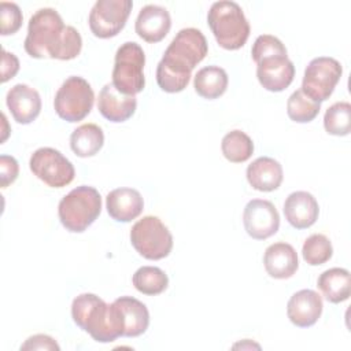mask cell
<instances>
[{
    "label": "cell",
    "instance_id": "cell-5",
    "mask_svg": "<svg viewBox=\"0 0 351 351\" xmlns=\"http://www.w3.org/2000/svg\"><path fill=\"white\" fill-rule=\"evenodd\" d=\"M101 213V196L96 188L81 185L71 189L58 206L62 225L71 233H81L90 226Z\"/></svg>",
    "mask_w": 351,
    "mask_h": 351
},
{
    "label": "cell",
    "instance_id": "cell-16",
    "mask_svg": "<svg viewBox=\"0 0 351 351\" xmlns=\"http://www.w3.org/2000/svg\"><path fill=\"white\" fill-rule=\"evenodd\" d=\"M171 27V18L166 8L155 4L143 7L136 19V33L147 43L162 41Z\"/></svg>",
    "mask_w": 351,
    "mask_h": 351
},
{
    "label": "cell",
    "instance_id": "cell-2",
    "mask_svg": "<svg viewBox=\"0 0 351 351\" xmlns=\"http://www.w3.org/2000/svg\"><path fill=\"white\" fill-rule=\"evenodd\" d=\"M71 317L77 326L99 343H110L122 336V325L114 303L108 304L95 293H81L71 303Z\"/></svg>",
    "mask_w": 351,
    "mask_h": 351
},
{
    "label": "cell",
    "instance_id": "cell-33",
    "mask_svg": "<svg viewBox=\"0 0 351 351\" xmlns=\"http://www.w3.org/2000/svg\"><path fill=\"white\" fill-rule=\"evenodd\" d=\"M19 174V165L14 156L1 155L0 156V186L7 188L12 184Z\"/></svg>",
    "mask_w": 351,
    "mask_h": 351
},
{
    "label": "cell",
    "instance_id": "cell-7",
    "mask_svg": "<svg viewBox=\"0 0 351 351\" xmlns=\"http://www.w3.org/2000/svg\"><path fill=\"white\" fill-rule=\"evenodd\" d=\"M130 241L134 250L145 259L166 258L173 248V236L167 226L154 215L138 219L130 229Z\"/></svg>",
    "mask_w": 351,
    "mask_h": 351
},
{
    "label": "cell",
    "instance_id": "cell-8",
    "mask_svg": "<svg viewBox=\"0 0 351 351\" xmlns=\"http://www.w3.org/2000/svg\"><path fill=\"white\" fill-rule=\"evenodd\" d=\"M93 101L95 93L90 84L82 77L71 75L58 89L53 107L62 119L78 122L90 112Z\"/></svg>",
    "mask_w": 351,
    "mask_h": 351
},
{
    "label": "cell",
    "instance_id": "cell-10",
    "mask_svg": "<svg viewBox=\"0 0 351 351\" xmlns=\"http://www.w3.org/2000/svg\"><path fill=\"white\" fill-rule=\"evenodd\" d=\"M32 173L51 188L69 185L75 176L73 163L58 149L43 147L36 149L29 160Z\"/></svg>",
    "mask_w": 351,
    "mask_h": 351
},
{
    "label": "cell",
    "instance_id": "cell-24",
    "mask_svg": "<svg viewBox=\"0 0 351 351\" xmlns=\"http://www.w3.org/2000/svg\"><path fill=\"white\" fill-rule=\"evenodd\" d=\"M228 74L219 66H206L200 69L193 80V88L203 99H217L222 96L228 88Z\"/></svg>",
    "mask_w": 351,
    "mask_h": 351
},
{
    "label": "cell",
    "instance_id": "cell-26",
    "mask_svg": "<svg viewBox=\"0 0 351 351\" xmlns=\"http://www.w3.org/2000/svg\"><path fill=\"white\" fill-rule=\"evenodd\" d=\"M221 149L229 162L243 163L252 156L254 143L248 134L236 129L223 136Z\"/></svg>",
    "mask_w": 351,
    "mask_h": 351
},
{
    "label": "cell",
    "instance_id": "cell-29",
    "mask_svg": "<svg viewBox=\"0 0 351 351\" xmlns=\"http://www.w3.org/2000/svg\"><path fill=\"white\" fill-rule=\"evenodd\" d=\"M321 104L311 100L307 95L303 93L302 89L295 90L287 101V112L288 117L299 123L311 122L319 112Z\"/></svg>",
    "mask_w": 351,
    "mask_h": 351
},
{
    "label": "cell",
    "instance_id": "cell-12",
    "mask_svg": "<svg viewBox=\"0 0 351 351\" xmlns=\"http://www.w3.org/2000/svg\"><path fill=\"white\" fill-rule=\"evenodd\" d=\"M243 223L248 236L255 240H265L277 233L280 215L271 202L252 199L244 207Z\"/></svg>",
    "mask_w": 351,
    "mask_h": 351
},
{
    "label": "cell",
    "instance_id": "cell-21",
    "mask_svg": "<svg viewBox=\"0 0 351 351\" xmlns=\"http://www.w3.org/2000/svg\"><path fill=\"white\" fill-rule=\"evenodd\" d=\"M263 265L267 274L273 278L284 280L292 277L298 267V254L288 243H274L269 245L263 255Z\"/></svg>",
    "mask_w": 351,
    "mask_h": 351
},
{
    "label": "cell",
    "instance_id": "cell-1",
    "mask_svg": "<svg viewBox=\"0 0 351 351\" xmlns=\"http://www.w3.org/2000/svg\"><path fill=\"white\" fill-rule=\"evenodd\" d=\"M208 51L204 34L195 27L181 29L166 48L156 67V82L167 93H177L186 88L191 73Z\"/></svg>",
    "mask_w": 351,
    "mask_h": 351
},
{
    "label": "cell",
    "instance_id": "cell-18",
    "mask_svg": "<svg viewBox=\"0 0 351 351\" xmlns=\"http://www.w3.org/2000/svg\"><path fill=\"white\" fill-rule=\"evenodd\" d=\"M319 206L315 197L306 191L292 192L284 203V215L295 229H307L315 223Z\"/></svg>",
    "mask_w": 351,
    "mask_h": 351
},
{
    "label": "cell",
    "instance_id": "cell-22",
    "mask_svg": "<svg viewBox=\"0 0 351 351\" xmlns=\"http://www.w3.org/2000/svg\"><path fill=\"white\" fill-rule=\"evenodd\" d=\"M281 165L269 156L256 158L247 167V180L250 185L261 192L276 191L282 182Z\"/></svg>",
    "mask_w": 351,
    "mask_h": 351
},
{
    "label": "cell",
    "instance_id": "cell-28",
    "mask_svg": "<svg viewBox=\"0 0 351 351\" xmlns=\"http://www.w3.org/2000/svg\"><path fill=\"white\" fill-rule=\"evenodd\" d=\"M324 128L329 134L347 136L351 130V104L348 101L332 104L325 111Z\"/></svg>",
    "mask_w": 351,
    "mask_h": 351
},
{
    "label": "cell",
    "instance_id": "cell-6",
    "mask_svg": "<svg viewBox=\"0 0 351 351\" xmlns=\"http://www.w3.org/2000/svg\"><path fill=\"white\" fill-rule=\"evenodd\" d=\"M145 55L143 48L133 41L123 43L115 53L112 85L123 95L134 96L145 86Z\"/></svg>",
    "mask_w": 351,
    "mask_h": 351
},
{
    "label": "cell",
    "instance_id": "cell-25",
    "mask_svg": "<svg viewBox=\"0 0 351 351\" xmlns=\"http://www.w3.org/2000/svg\"><path fill=\"white\" fill-rule=\"evenodd\" d=\"M104 144V133L96 123H84L70 136L71 151L80 158L96 155Z\"/></svg>",
    "mask_w": 351,
    "mask_h": 351
},
{
    "label": "cell",
    "instance_id": "cell-14",
    "mask_svg": "<svg viewBox=\"0 0 351 351\" xmlns=\"http://www.w3.org/2000/svg\"><path fill=\"white\" fill-rule=\"evenodd\" d=\"M322 298L313 289H300L295 292L287 304L289 321L299 328L314 325L322 314Z\"/></svg>",
    "mask_w": 351,
    "mask_h": 351
},
{
    "label": "cell",
    "instance_id": "cell-35",
    "mask_svg": "<svg viewBox=\"0 0 351 351\" xmlns=\"http://www.w3.org/2000/svg\"><path fill=\"white\" fill-rule=\"evenodd\" d=\"M58 343L47 335H34L30 336L22 346L21 350H56L59 351Z\"/></svg>",
    "mask_w": 351,
    "mask_h": 351
},
{
    "label": "cell",
    "instance_id": "cell-19",
    "mask_svg": "<svg viewBox=\"0 0 351 351\" xmlns=\"http://www.w3.org/2000/svg\"><path fill=\"white\" fill-rule=\"evenodd\" d=\"M112 303L121 318L122 336L137 337L148 329L149 313L143 302L132 296H121Z\"/></svg>",
    "mask_w": 351,
    "mask_h": 351
},
{
    "label": "cell",
    "instance_id": "cell-15",
    "mask_svg": "<svg viewBox=\"0 0 351 351\" xmlns=\"http://www.w3.org/2000/svg\"><path fill=\"white\" fill-rule=\"evenodd\" d=\"M5 103L12 118L22 125L33 122L41 111V97L38 92L26 84L14 85L7 92Z\"/></svg>",
    "mask_w": 351,
    "mask_h": 351
},
{
    "label": "cell",
    "instance_id": "cell-11",
    "mask_svg": "<svg viewBox=\"0 0 351 351\" xmlns=\"http://www.w3.org/2000/svg\"><path fill=\"white\" fill-rule=\"evenodd\" d=\"M132 8L130 0H97L88 19L90 32L99 38L117 36L125 27Z\"/></svg>",
    "mask_w": 351,
    "mask_h": 351
},
{
    "label": "cell",
    "instance_id": "cell-20",
    "mask_svg": "<svg viewBox=\"0 0 351 351\" xmlns=\"http://www.w3.org/2000/svg\"><path fill=\"white\" fill-rule=\"evenodd\" d=\"M106 207L112 219L118 222H130L141 214L144 200L137 189L117 188L107 195Z\"/></svg>",
    "mask_w": 351,
    "mask_h": 351
},
{
    "label": "cell",
    "instance_id": "cell-13",
    "mask_svg": "<svg viewBox=\"0 0 351 351\" xmlns=\"http://www.w3.org/2000/svg\"><path fill=\"white\" fill-rule=\"evenodd\" d=\"M256 77L266 90L281 92L293 81L295 66L288 56L266 58L256 63Z\"/></svg>",
    "mask_w": 351,
    "mask_h": 351
},
{
    "label": "cell",
    "instance_id": "cell-34",
    "mask_svg": "<svg viewBox=\"0 0 351 351\" xmlns=\"http://www.w3.org/2000/svg\"><path fill=\"white\" fill-rule=\"evenodd\" d=\"M18 71H19L18 58L14 53L7 52L5 49H1V78H0V81L3 84L7 82L8 80L14 78Z\"/></svg>",
    "mask_w": 351,
    "mask_h": 351
},
{
    "label": "cell",
    "instance_id": "cell-30",
    "mask_svg": "<svg viewBox=\"0 0 351 351\" xmlns=\"http://www.w3.org/2000/svg\"><path fill=\"white\" fill-rule=\"evenodd\" d=\"M332 254L333 247L330 240L321 233H314L308 236L302 247L303 259L311 266L324 265L332 258Z\"/></svg>",
    "mask_w": 351,
    "mask_h": 351
},
{
    "label": "cell",
    "instance_id": "cell-4",
    "mask_svg": "<svg viewBox=\"0 0 351 351\" xmlns=\"http://www.w3.org/2000/svg\"><path fill=\"white\" fill-rule=\"evenodd\" d=\"M64 27L58 11L53 8H40L29 21L25 51L36 59H56Z\"/></svg>",
    "mask_w": 351,
    "mask_h": 351
},
{
    "label": "cell",
    "instance_id": "cell-32",
    "mask_svg": "<svg viewBox=\"0 0 351 351\" xmlns=\"http://www.w3.org/2000/svg\"><path fill=\"white\" fill-rule=\"evenodd\" d=\"M22 11L18 4L8 1L0 3V25L3 36L16 33L22 26Z\"/></svg>",
    "mask_w": 351,
    "mask_h": 351
},
{
    "label": "cell",
    "instance_id": "cell-23",
    "mask_svg": "<svg viewBox=\"0 0 351 351\" xmlns=\"http://www.w3.org/2000/svg\"><path fill=\"white\" fill-rule=\"evenodd\" d=\"M317 285L324 298L330 303H341L348 299L351 276L347 269L332 267L319 274Z\"/></svg>",
    "mask_w": 351,
    "mask_h": 351
},
{
    "label": "cell",
    "instance_id": "cell-31",
    "mask_svg": "<svg viewBox=\"0 0 351 351\" xmlns=\"http://www.w3.org/2000/svg\"><path fill=\"white\" fill-rule=\"evenodd\" d=\"M251 55L255 63L266 59V58H271V56H288L287 48L285 45L274 36L271 34H262L259 37H256L252 49H251Z\"/></svg>",
    "mask_w": 351,
    "mask_h": 351
},
{
    "label": "cell",
    "instance_id": "cell-27",
    "mask_svg": "<svg viewBox=\"0 0 351 351\" xmlns=\"http://www.w3.org/2000/svg\"><path fill=\"white\" fill-rule=\"evenodd\" d=\"M132 281L138 292L149 296L162 293L169 285L167 274L156 266H143L137 269Z\"/></svg>",
    "mask_w": 351,
    "mask_h": 351
},
{
    "label": "cell",
    "instance_id": "cell-17",
    "mask_svg": "<svg viewBox=\"0 0 351 351\" xmlns=\"http://www.w3.org/2000/svg\"><path fill=\"white\" fill-rule=\"evenodd\" d=\"M137 107L136 96L123 95L111 84H106L97 99L99 112L110 122H125L129 119Z\"/></svg>",
    "mask_w": 351,
    "mask_h": 351
},
{
    "label": "cell",
    "instance_id": "cell-9",
    "mask_svg": "<svg viewBox=\"0 0 351 351\" xmlns=\"http://www.w3.org/2000/svg\"><path fill=\"white\" fill-rule=\"evenodd\" d=\"M341 74V64L335 58H314L304 70L300 89L311 100L321 104L322 101L328 100L329 96L333 93Z\"/></svg>",
    "mask_w": 351,
    "mask_h": 351
},
{
    "label": "cell",
    "instance_id": "cell-3",
    "mask_svg": "<svg viewBox=\"0 0 351 351\" xmlns=\"http://www.w3.org/2000/svg\"><path fill=\"white\" fill-rule=\"evenodd\" d=\"M207 23L223 49H240L250 37V23L241 10L234 1L221 0L211 4L207 14Z\"/></svg>",
    "mask_w": 351,
    "mask_h": 351
}]
</instances>
